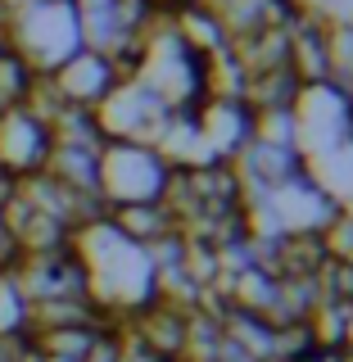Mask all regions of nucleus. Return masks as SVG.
<instances>
[{"label":"nucleus","mask_w":353,"mask_h":362,"mask_svg":"<svg viewBox=\"0 0 353 362\" xmlns=\"http://www.w3.org/2000/svg\"><path fill=\"white\" fill-rule=\"evenodd\" d=\"M45 82H50V90L59 95V105H73V109H91V113H96L113 95V86L122 82V73H118V64H113L109 54L82 45V50H77L73 59H64L50 77H45Z\"/></svg>","instance_id":"39448f33"},{"label":"nucleus","mask_w":353,"mask_h":362,"mask_svg":"<svg viewBox=\"0 0 353 362\" xmlns=\"http://www.w3.org/2000/svg\"><path fill=\"white\" fill-rule=\"evenodd\" d=\"M294 362H345V354H340V349H322V344H313L308 354H299Z\"/></svg>","instance_id":"6e6552de"},{"label":"nucleus","mask_w":353,"mask_h":362,"mask_svg":"<svg viewBox=\"0 0 353 362\" xmlns=\"http://www.w3.org/2000/svg\"><path fill=\"white\" fill-rule=\"evenodd\" d=\"M50 150H54V132L28 100L0 109V168L14 181L32 177V173H45Z\"/></svg>","instance_id":"20e7f679"},{"label":"nucleus","mask_w":353,"mask_h":362,"mask_svg":"<svg viewBox=\"0 0 353 362\" xmlns=\"http://www.w3.org/2000/svg\"><path fill=\"white\" fill-rule=\"evenodd\" d=\"M9 45L28 59V68L37 77H50L64 59H73L82 50V23H77L73 5H18L5 23Z\"/></svg>","instance_id":"f257e3e1"},{"label":"nucleus","mask_w":353,"mask_h":362,"mask_svg":"<svg viewBox=\"0 0 353 362\" xmlns=\"http://www.w3.org/2000/svg\"><path fill=\"white\" fill-rule=\"evenodd\" d=\"M195 118H199V136H204L209 163H236V154L254 141V109H249L245 100L209 95L195 109Z\"/></svg>","instance_id":"423d86ee"},{"label":"nucleus","mask_w":353,"mask_h":362,"mask_svg":"<svg viewBox=\"0 0 353 362\" xmlns=\"http://www.w3.org/2000/svg\"><path fill=\"white\" fill-rule=\"evenodd\" d=\"M96 118H100V132H105V141H141V145H158V136H163L168 118H173V109H168L150 86L136 82V77H122V82L113 86V95L96 109Z\"/></svg>","instance_id":"7ed1b4c3"},{"label":"nucleus","mask_w":353,"mask_h":362,"mask_svg":"<svg viewBox=\"0 0 353 362\" xmlns=\"http://www.w3.org/2000/svg\"><path fill=\"white\" fill-rule=\"evenodd\" d=\"M105 218L136 245H154V240H163V235L177 231V218L163 199L158 204H122V209H109Z\"/></svg>","instance_id":"0eeeda50"},{"label":"nucleus","mask_w":353,"mask_h":362,"mask_svg":"<svg viewBox=\"0 0 353 362\" xmlns=\"http://www.w3.org/2000/svg\"><path fill=\"white\" fill-rule=\"evenodd\" d=\"M173 163L141 141H105L100 150V199L105 209L122 204H158L168 195Z\"/></svg>","instance_id":"f03ea898"}]
</instances>
